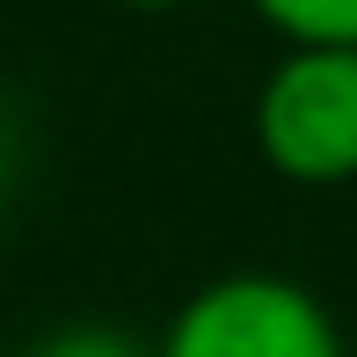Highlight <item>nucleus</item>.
<instances>
[{
	"mask_svg": "<svg viewBox=\"0 0 357 357\" xmlns=\"http://www.w3.org/2000/svg\"><path fill=\"white\" fill-rule=\"evenodd\" d=\"M263 168L291 190L357 183V52L284 44L248 102Z\"/></svg>",
	"mask_w": 357,
	"mask_h": 357,
	"instance_id": "obj_1",
	"label": "nucleus"
},
{
	"mask_svg": "<svg viewBox=\"0 0 357 357\" xmlns=\"http://www.w3.org/2000/svg\"><path fill=\"white\" fill-rule=\"evenodd\" d=\"M153 357H350L328 299L284 270H219L168 314Z\"/></svg>",
	"mask_w": 357,
	"mask_h": 357,
	"instance_id": "obj_2",
	"label": "nucleus"
},
{
	"mask_svg": "<svg viewBox=\"0 0 357 357\" xmlns=\"http://www.w3.org/2000/svg\"><path fill=\"white\" fill-rule=\"evenodd\" d=\"M255 22L278 44H314V52H357V0H248Z\"/></svg>",
	"mask_w": 357,
	"mask_h": 357,
	"instance_id": "obj_3",
	"label": "nucleus"
},
{
	"mask_svg": "<svg viewBox=\"0 0 357 357\" xmlns=\"http://www.w3.org/2000/svg\"><path fill=\"white\" fill-rule=\"evenodd\" d=\"M29 357H153V343L109 328V321H73V328H52Z\"/></svg>",
	"mask_w": 357,
	"mask_h": 357,
	"instance_id": "obj_4",
	"label": "nucleus"
},
{
	"mask_svg": "<svg viewBox=\"0 0 357 357\" xmlns=\"http://www.w3.org/2000/svg\"><path fill=\"white\" fill-rule=\"evenodd\" d=\"M117 8H132V15H175V8H190V0H117Z\"/></svg>",
	"mask_w": 357,
	"mask_h": 357,
	"instance_id": "obj_5",
	"label": "nucleus"
},
{
	"mask_svg": "<svg viewBox=\"0 0 357 357\" xmlns=\"http://www.w3.org/2000/svg\"><path fill=\"white\" fill-rule=\"evenodd\" d=\"M0 183H8V132H0Z\"/></svg>",
	"mask_w": 357,
	"mask_h": 357,
	"instance_id": "obj_6",
	"label": "nucleus"
}]
</instances>
